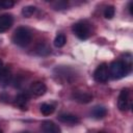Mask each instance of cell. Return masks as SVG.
<instances>
[{
	"instance_id": "6da1fadb",
	"label": "cell",
	"mask_w": 133,
	"mask_h": 133,
	"mask_svg": "<svg viewBox=\"0 0 133 133\" xmlns=\"http://www.w3.org/2000/svg\"><path fill=\"white\" fill-rule=\"evenodd\" d=\"M31 38H32V34L30 30L22 26L18 27L12 34V42L20 47H26L27 45H29Z\"/></svg>"
},
{
	"instance_id": "7a4b0ae2",
	"label": "cell",
	"mask_w": 133,
	"mask_h": 133,
	"mask_svg": "<svg viewBox=\"0 0 133 133\" xmlns=\"http://www.w3.org/2000/svg\"><path fill=\"white\" fill-rule=\"evenodd\" d=\"M131 72L129 68H127L123 60H115L112 61L109 65V75L113 79H121L128 75Z\"/></svg>"
},
{
	"instance_id": "3957f363",
	"label": "cell",
	"mask_w": 133,
	"mask_h": 133,
	"mask_svg": "<svg viewBox=\"0 0 133 133\" xmlns=\"http://www.w3.org/2000/svg\"><path fill=\"white\" fill-rule=\"evenodd\" d=\"M73 32L75 35L80 39H86L90 35V28L89 25L85 22H78L73 26Z\"/></svg>"
},
{
	"instance_id": "277c9868",
	"label": "cell",
	"mask_w": 133,
	"mask_h": 133,
	"mask_svg": "<svg viewBox=\"0 0 133 133\" xmlns=\"http://www.w3.org/2000/svg\"><path fill=\"white\" fill-rule=\"evenodd\" d=\"M117 106L121 111H127L131 107V102H130V90L128 88L122 89L118 96L117 100Z\"/></svg>"
},
{
	"instance_id": "5b68a950",
	"label": "cell",
	"mask_w": 133,
	"mask_h": 133,
	"mask_svg": "<svg viewBox=\"0 0 133 133\" xmlns=\"http://www.w3.org/2000/svg\"><path fill=\"white\" fill-rule=\"evenodd\" d=\"M108 65L106 63H101L94 73V79L99 83H104L108 80Z\"/></svg>"
},
{
	"instance_id": "8992f818",
	"label": "cell",
	"mask_w": 133,
	"mask_h": 133,
	"mask_svg": "<svg viewBox=\"0 0 133 133\" xmlns=\"http://www.w3.org/2000/svg\"><path fill=\"white\" fill-rule=\"evenodd\" d=\"M72 98H73L76 102H78V103L86 104V103H89V102L92 100V95H91L90 92H87V91L77 90V91H74V92H73Z\"/></svg>"
},
{
	"instance_id": "52a82bcc",
	"label": "cell",
	"mask_w": 133,
	"mask_h": 133,
	"mask_svg": "<svg viewBox=\"0 0 133 133\" xmlns=\"http://www.w3.org/2000/svg\"><path fill=\"white\" fill-rule=\"evenodd\" d=\"M42 133H60V128L52 121H45L41 125Z\"/></svg>"
},
{
	"instance_id": "ba28073f",
	"label": "cell",
	"mask_w": 133,
	"mask_h": 133,
	"mask_svg": "<svg viewBox=\"0 0 133 133\" xmlns=\"http://www.w3.org/2000/svg\"><path fill=\"white\" fill-rule=\"evenodd\" d=\"M14 23V18L11 15L5 14L0 16V32H4L8 30Z\"/></svg>"
},
{
	"instance_id": "9c48e42d",
	"label": "cell",
	"mask_w": 133,
	"mask_h": 133,
	"mask_svg": "<svg viewBox=\"0 0 133 133\" xmlns=\"http://www.w3.org/2000/svg\"><path fill=\"white\" fill-rule=\"evenodd\" d=\"M30 92L36 97H39V96H43L46 90H47V86L45 85V83L41 82V81H36V82H33L31 85H30V88H29Z\"/></svg>"
},
{
	"instance_id": "30bf717a",
	"label": "cell",
	"mask_w": 133,
	"mask_h": 133,
	"mask_svg": "<svg viewBox=\"0 0 133 133\" xmlns=\"http://www.w3.org/2000/svg\"><path fill=\"white\" fill-rule=\"evenodd\" d=\"M58 121L69 125H76L80 122V118L77 115H74L71 113H61L58 115Z\"/></svg>"
},
{
	"instance_id": "8fae6325",
	"label": "cell",
	"mask_w": 133,
	"mask_h": 133,
	"mask_svg": "<svg viewBox=\"0 0 133 133\" xmlns=\"http://www.w3.org/2000/svg\"><path fill=\"white\" fill-rule=\"evenodd\" d=\"M11 79V73L8 66L4 65L0 69V84L2 86H6Z\"/></svg>"
},
{
	"instance_id": "7c38bea8",
	"label": "cell",
	"mask_w": 133,
	"mask_h": 133,
	"mask_svg": "<svg viewBox=\"0 0 133 133\" xmlns=\"http://www.w3.org/2000/svg\"><path fill=\"white\" fill-rule=\"evenodd\" d=\"M35 53L39 56H47L48 54L51 53V48L46 43H39L35 47Z\"/></svg>"
},
{
	"instance_id": "4fadbf2b",
	"label": "cell",
	"mask_w": 133,
	"mask_h": 133,
	"mask_svg": "<svg viewBox=\"0 0 133 133\" xmlns=\"http://www.w3.org/2000/svg\"><path fill=\"white\" fill-rule=\"evenodd\" d=\"M28 96L26 94H20L16 97L15 99V104L20 107L21 109H26L27 107V103H28Z\"/></svg>"
},
{
	"instance_id": "5bb4252c",
	"label": "cell",
	"mask_w": 133,
	"mask_h": 133,
	"mask_svg": "<svg viewBox=\"0 0 133 133\" xmlns=\"http://www.w3.org/2000/svg\"><path fill=\"white\" fill-rule=\"evenodd\" d=\"M106 114H107V109H106L105 107H103V106H96V107H94L92 110H91V115H92V117L98 118V119L105 117Z\"/></svg>"
},
{
	"instance_id": "9a60e30c",
	"label": "cell",
	"mask_w": 133,
	"mask_h": 133,
	"mask_svg": "<svg viewBox=\"0 0 133 133\" xmlns=\"http://www.w3.org/2000/svg\"><path fill=\"white\" fill-rule=\"evenodd\" d=\"M54 110H55V108H54V106L51 105V104L44 103V104H42V106H41V112H42L44 115H50V114H52V113L54 112Z\"/></svg>"
},
{
	"instance_id": "2e32d148",
	"label": "cell",
	"mask_w": 133,
	"mask_h": 133,
	"mask_svg": "<svg viewBox=\"0 0 133 133\" xmlns=\"http://www.w3.org/2000/svg\"><path fill=\"white\" fill-rule=\"evenodd\" d=\"M36 10V7L32 6V5H28V6H24L22 9V15L25 18H30Z\"/></svg>"
},
{
	"instance_id": "e0dca14e",
	"label": "cell",
	"mask_w": 133,
	"mask_h": 133,
	"mask_svg": "<svg viewBox=\"0 0 133 133\" xmlns=\"http://www.w3.org/2000/svg\"><path fill=\"white\" fill-rule=\"evenodd\" d=\"M65 42H66L65 36L63 34H58L54 39V46L57 48H61L65 45Z\"/></svg>"
},
{
	"instance_id": "ac0fdd59",
	"label": "cell",
	"mask_w": 133,
	"mask_h": 133,
	"mask_svg": "<svg viewBox=\"0 0 133 133\" xmlns=\"http://www.w3.org/2000/svg\"><path fill=\"white\" fill-rule=\"evenodd\" d=\"M114 14H115V9H114V6L112 5H108L104 10V17L108 20L112 19L114 17Z\"/></svg>"
},
{
	"instance_id": "d6986e66",
	"label": "cell",
	"mask_w": 133,
	"mask_h": 133,
	"mask_svg": "<svg viewBox=\"0 0 133 133\" xmlns=\"http://www.w3.org/2000/svg\"><path fill=\"white\" fill-rule=\"evenodd\" d=\"M51 5L53 6L54 9H64L68 7V2L63 1V0H59V1H55L53 3H51Z\"/></svg>"
},
{
	"instance_id": "ffe728a7",
	"label": "cell",
	"mask_w": 133,
	"mask_h": 133,
	"mask_svg": "<svg viewBox=\"0 0 133 133\" xmlns=\"http://www.w3.org/2000/svg\"><path fill=\"white\" fill-rule=\"evenodd\" d=\"M14 5H15V2L10 1V0H2V1H0V8H10Z\"/></svg>"
},
{
	"instance_id": "44dd1931",
	"label": "cell",
	"mask_w": 133,
	"mask_h": 133,
	"mask_svg": "<svg viewBox=\"0 0 133 133\" xmlns=\"http://www.w3.org/2000/svg\"><path fill=\"white\" fill-rule=\"evenodd\" d=\"M132 4H133L132 2L129 3V10H130V14H131V15H132Z\"/></svg>"
},
{
	"instance_id": "7402d4cb",
	"label": "cell",
	"mask_w": 133,
	"mask_h": 133,
	"mask_svg": "<svg viewBox=\"0 0 133 133\" xmlns=\"http://www.w3.org/2000/svg\"><path fill=\"white\" fill-rule=\"evenodd\" d=\"M2 66H4V64H3V61H2L1 59H0V69H1Z\"/></svg>"
},
{
	"instance_id": "603a6c76",
	"label": "cell",
	"mask_w": 133,
	"mask_h": 133,
	"mask_svg": "<svg viewBox=\"0 0 133 133\" xmlns=\"http://www.w3.org/2000/svg\"><path fill=\"white\" fill-rule=\"evenodd\" d=\"M0 133H3V131H2V130H0Z\"/></svg>"
},
{
	"instance_id": "cb8c5ba5",
	"label": "cell",
	"mask_w": 133,
	"mask_h": 133,
	"mask_svg": "<svg viewBox=\"0 0 133 133\" xmlns=\"http://www.w3.org/2000/svg\"><path fill=\"white\" fill-rule=\"evenodd\" d=\"M23 133H29V132H23Z\"/></svg>"
},
{
	"instance_id": "d4e9b609",
	"label": "cell",
	"mask_w": 133,
	"mask_h": 133,
	"mask_svg": "<svg viewBox=\"0 0 133 133\" xmlns=\"http://www.w3.org/2000/svg\"><path fill=\"white\" fill-rule=\"evenodd\" d=\"M99 133H105V132H99Z\"/></svg>"
},
{
	"instance_id": "484cf974",
	"label": "cell",
	"mask_w": 133,
	"mask_h": 133,
	"mask_svg": "<svg viewBox=\"0 0 133 133\" xmlns=\"http://www.w3.org/2000/svg\"><path fill=\"white\" fill-rule=\"evenodd\" d=\"M0 9H1V8H0Z\"/></svg>"
}]
</instances>
